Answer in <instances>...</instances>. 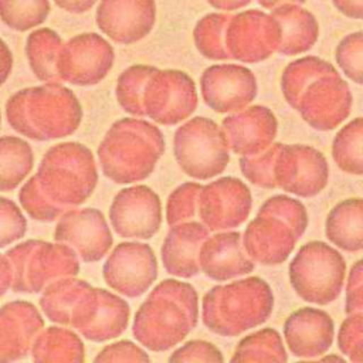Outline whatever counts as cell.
I'll return each mask as SVG.
<instances>
[{
  "label": "cell",
  "mask_w": 363,
  "mask_h": 363,
  "mask_svg": "<svg viewBox=\"0 0 363 363\" xmlns=\"http://www.w3.org/2000/svg\"><path fill=\"white\" fill-rule=\"evenodd\" d=\"M96 183L92 152L78 142L60 143L47 150L38 172L21 187L20 203L31 218L52 221L86 201Z\"/></svg>",
  "instance_id": "1"
},
{
  "label": "cell",
  "mask_w": 363,
  "mask_h": 363,
  "mask_svg": "<svg viewBox=\"0 0 363 363\" xmlns=\"http://www.w3.org/2000/svg\"><path fill=\"white\" fill-rule=\"evenodd\" d=\"M281 88L288 104L315 129L337 126L352 106L347 82L332 64L315 55L288 64L282 72Z\"/></svg>",
  "instance_id": "2"
},
{
  "label": "cell",
  "mask_w": 363,
  "mask_h": 363,
  "mask_svg": "<svg viewBox=\"0 0 363 363\" xmlns=\"http://www.w3.org/2000/svg\"><path fill=\"white\" fill-rule=\"evenodd\" d=\"M196 289L182 281L164 279L138 309L132 332L135 339L153 352L172 349L197 325Z\"/></svg>",
  "instance_id": "3"
},
{
  "label": "cell",
  "mask_w": 363,
  "mask_h": 363,
  "mask_svg": "<svg viewBox=\"0 0 363 363\" xmlns=\"http://www.w3.org/2000/svg\"><path fill=\"white\" fill-rule=\"evenodd\" d=\"M10 126L34 140H51L74 133L82 119L75 94L57 82L20 89L6 104Z\"/></svg>",
  "instance_id": "4"
},
{
  "label": "cell",
  "mask_w": 363,
  "mask_h": 363,
  "mask_svg": "<svg viewBox=\"0 0 363 363\" xmlns=\"http://www.w3.org/2000/svg\"><path fill=\"white\" fill-rule=\"evenodd\" d=\"M164 152L160 129L146 121L123 118L116 121L98 147L102 172L115 183L146 179Z\"/></svg>",
  "instance_id": "5"
},
{
  "label": "cell",
  "mask_w": 363,
  "mask_h": 363,
  "mask_svg": "<svg viewBox=\"0 0 363 363\" xmlns=\"http://www.w3.org/2000/svg\"><path fill=\"white\" fill-rule=\"evenodd\" d=\"M259 302H274L259 278L213 286L203 298V322L217 335L235 336L267 320L272 306H251Z\"/></svg>",
  "instance_id": "6"
},
{
  "label": "cell",
  "mask_w": 363,
  "mask_h": 363,
  "mask_svg": "<svg viewBox=\"0 0 363 363\" xmlns=\"http://www.w3.org/2000/svg\"><path fill=\"white\" fill-rule=\"evenodd\" d=\"M13 271L14 292L37 294L52 282L79 271L78 254L65 242L28 240L6 252Z\"/></svg>",
  "instance_id": "7"
},
{
  "label": "cell",
  "mask_w": 363,
  "mask_h": 363,
  "mask_svg": "<svg viewBox=\"0 0 363 363\" xmlns=\"http://www.w3.org/2000/svg\"><path fill=\"white\" fill-rule=\"evenodd\" d=\"M173 146L180 169L197 180L220 174L228 163L224 130L204 116H196L182 125L174 133Z\"/></svg>",
  "instance_id": "8"
},
{
  "label": "cell",
  "mask_w": 363,
  "mask_h": 363,
  "mask_svg": "<svg viewBox=\"0 0 363 363\" xmlns=\"http://www.w3.org/2000/svg\"><path fill=\"white\" fill-rule=\"evenodd\" d=\"M345 261L323 242L305 244L289 265L294 289L308 302L328 303L342 288Z\"/></svg>",
  "instance_id": "9"
},
{
  "label": "cell",
  "mask_w": 363,
  "mask_h": 363,
  "mask_svg": "<svg viewBox=\"0 0 363 363\" xmlns=\"http://www.w3.org/2000/svg\"><path fill=\"white\" fill-rule=\"evenodd\" d=\"M197 106L196 84L180 69L153 67L140 96V116L162 125H176L190 116Z\"/></svg>",
  "instance_id": "10"
},
{
  "label": "cell",
  "mask_w": 363,
  "mask_h": 363,
  "mask_svg": "<svg viewBox=\"0 0 363 363\" xmlns=\"http://www.w3.org/2000/svg\"><path fill=\"white\" fill-rule=\"evenodd\" d=\"M129 323V305L121 296L91 284L71 312L68 325L92 342L122 335Z\"/></svg>",
  "instance_id": "11"
},
{
  "label": "cell",
  "mask_w": 363,
  "mask_h": 363,
  "mask_svg": "<svg viewBox=\"0 0 363 363\" xmlns=\"http://www.w3.org/2000/svg\"><path fill=\"white\" fill-rule=\"evenodd\" d=\"M281 26L268 13L251 9L231 14L225 30L228 58L242 62H259L278 51Z\"/></svg>",
  "instance_id": "12"
},
{
  "label": "cell",
  "mask_w": 363,
  "mask_h": 363,
  "mask_svg": "<svg viewBox=\"0 0 363 363\" xmlns=\"http://www.w3.org/2000/svg\"><path fill=\"white\" fill-rule=\"evenodd\" d=\"M115 60L113 47L96 33H82L62 44L58 58L60 79L78 86L101 82Z\"/></svg>",
  "instance_id": "13"
},
{
  "label": "cell",
  "mask_w": 363,
  "mask_h": 363,
  "mask_svg": "<svg viewBox=\"0 0 363 363\" xmlns=\"http://www.w3.org/2000/svg\"><path fill=\"white\" fill-rule=\"evenodd\" d=\"M157 278V262L150 245L121 242L104 264V279L121 295L136 298Z\"/></svg>",
  "instance_id": "14"
},
{
  "label": "cell",
  "mask_w": 363,
  "mask_h": 363,
  "mask_svg": "<svg viewBox=\"0 0 363 363\" xmlns=\"http://www.w3.org/2000/svg\"><path fill=\"white\" fill-rule=\"evenodd\" d=\"M109 221L123 238L149 240L162 224L160 199L143 184L123 189L112 200Z\"/></svg>",
  "instance_id": "15"
},
{
  "label": "cell",
  "mask_w": 363,
  "mask_h": 363,
  "mask_svg": "<svg viewBox=\"0 0 363 363\" xmlns=\"http://www.w3.org/2000/svg\"><path fill=\"white\" fill-rule=\"evenodd\" d=\"M251 210V194L235 177H223L201 186L197 196V214L208 230L240 225Z\"/></svg>",
  "instance_id": "16"
},
{
  "label": "cell",
  "mask_w": 363,
  "mask_h": 363,
  "mask_svg": "<svg viewBox=\"0 0 363 363\" xmlns=\"http://www.w3.org/2000/svg\"><path fill=\"white\" fill-rule=\"evenodd\" d=\"M201 96L216 112L231 113L248 105L257 96V79L242 65H211L200 78Z\"/></svg>",
  "instance_id": "17"
},
{
  "label": "cell",
  "mask_w": 363,
  "mask_h": 363,
  "mask_svg": "<svg viewBox=\"0 0 363 363\" xmlns=\"http://www.w3.org/2000/svg\"><path fill=\"white\" fill-rule=\"evenodd\" d=\"M95 21L112 41L129 45L145 38L155 27V0H101Z\"/></svg>",
  "instance_id": "18"
},
{
  "label": "cell",
  "mask_w": 363,
  "mask_h": 363,
  "mask_svg": "<svg viewBox=\"0 0 363 363\" xmlns=\"http://www.w3.org/2000/svg\"><path fill=\"white\" fill-rule=\"evenodd\" d=\"M54 238L68 244L85 262L99 261L112 245L105 216L92 207L65 213L55 227Z\"/></svg>",
  "instance_id": "19"
},
{
  "label": "cell",
  "mask_w": 363,
  "mask_h": 363,
  "mask_svg": "<svg viewBox=\"0 0 363 363\" xmlns=\"http://www.w3.org/2000/svg\"><path fill=\"white\" fill-rule=\"evenodd\" d=\"M44 326L38 309L27 301H14L0 308V360L24 357Z\"/></svg>",
  "instance_id": "20"
},
{
  "label": "cell",
  "mask_w": 363,
  "mask_h": 363,
  "mask_svg": "<svg viewBox=\"0 0 363 363\" xmlns=\"http://www.w3.org/2000/svg\"><path fill=\"white\" fill-rule=\"evenodd\" d=\"M207 235L208 228L196 221L172 225L162 245L164 269L182 278H190L199 274V254Z\"/></svg>",
  "instance_id": "21"
},
{
  "label": "cell",
  "mask_w": 363,
  "mask_h": 363,
  "mask_svg": "<svg viewBox=\"0 0 363 363\" xmlns=\"http://www.w3.org/2000/svg\"><path fill=\"white\" fill-rule=\"evenodd\" d=\"M240 238V233H225L206 238L199 254L200 271L216 281H225L251 272L254 264L244 257Z\"/></svg>",
  "instance_id": "22"
},
{
  "label": "cell",
  "mask_w": 363,
  "mask_h": 363,
  "mask_svg": "<svg viewBox=\"0 0 363 363\" xmlns=\"http://www.w3.org/2000/svg\"><path fill=\"white\" fill-rule=\"evenodd\" d=\"M271 16L281 26L279 54L296 55L313 47L319 37L315 16L299 4H284L271 10Z\"/></svg>",
  "instance_id": "23"
},
{
  "label": "cell",
  "mask_w": 363,
  "mask_h": 363,
  "mask_svg": "<svg viewBox=\"0 0 363 363\" xmlns=\"http://www.w3.org/2000/svg\"><path fill=\"white\" fill-rule=\"evenodd\" d=\"M60 34L51 28L33 31L26 41V54L34 75L45 82L60 81L58 58L62 48Z\"/></svg>",
  "instance_id": "24"
},
{
  "label": "cell",
  "mask_w": 363,
  "mask_h": 363,
  "mask_svg": "<svg viewBox=\"0 0 363 363\" xmlns=\"http://www.w3.org/2000/svg\"><path fill=\"white\" fill-rule=\"evenodd\" d=\"M326 223L342 224V228L326 230V235L346 251L363 248V200L349 199L339 203L328 216Z\"/></svg>",
  "instance_id": "25"
},
{
  "label": "cell",
  "mask_w": 363,
  "mask_h": 363,
  "mask_svg": "<svg viewBox=\"0 0 363 363\" xmlns=\"http://www.w3.org/2000/svg\"><path fill=\"white\" fill-rule=\"evenodd\" d=\"M31 146L17 136L0 138V191L14 190L31 172Z\"/></svg>",
  "instance_id": "26"
},
{
  "label": "cell",
  "mask_w": 363,
  "mask_h": 363,
  "mask_svg": "<svg viewBox=\"0 0 363 363\" xmlns=\"http://www.w3.org/2000/svg\"><path fill=\"white\" fill-rule=\"evenodd\" d=\"M33 359L40 360H57V362H82L84 360V343L69 329L48 328L40 332L35 337L31 349Z\"/></svg>",
  "instance_id": "27"
},
{
  "label": "cell",
  "mask_w": 363,
  "mask_h": 363,
  "mask_svg": "<svg viewBox=\"0 0 363 363\" xmlns=\"http://www.w3.org/2000/svg\"><path fill=\"white\" fill-rule=\"evenodd\" d=\"M230 13H210L200 18L194 27L193 38L196 48L208 60H227L225 30Z\"/></svg>",
  "instance_id": "28"
},
{
  "label": "cell",
  "mask_w": 363,
  "mask_h": 363,
  "mask_svg": "<svg viewBox=\"0 0 363 363\" xmlns=\"http://www.w3.org/2000/svg\"><path fill=\"white\" fill-rule=\"evenodd\" d=\"M333 157L345 172L363 174V118L352 121L336 135Z\"/></svg>",
  "instance_id": "29"
},
{
  "label": "cell",
  "mask_w": 363,
  "mask_h": 363,
  "mask_svg": "<svg viewBox=\"0 0 363 363\" xmlns=\"http://www.w3.org/2000/svg\"><path fill=\"white\" fill-rule=\"evenodd\" d=\"M50 11V0H0V18L16 31H28L40 26Z\"/></svg>",
  "instance_id": "30"
},
{
  "label": "cell",
  "mask_w": 363,
  "mask_h": 363,
  "mask_svg": "<svg viewBox=\"0 0 363 363\" xmlns=\"http://www.w3.org/2000/svg\"><path fill=\"white\" fill-rule=\"evenodd\" d=\"M152 65H132L126 68L116 82L118 104L130 115L140 116V96Z\"/></svg>",
  "instance_id": "31"
},
{
  "label": "cell",
  "mask_w": 363,
  "mask_h": 363,
  "mask_svg": "<svg viewBox=\"0 0 363 363\" xmlns=\"http://www.w3.org/2000/svg\"><path fill=\"white\" fill-rule=\"evenodd\" d=\"M335 58L349 79L363 84V31L345 35L336 47Z\"/></svg>",
  "instance_id": "32"
},
{
  "label": "cell",
  "mask_w": 363,
  "mask_h": 363,
  "mask_svg": "<svg viewBox=\"0 0 363 363\" xmlns=\"http://www.w3.org/2000/svg\"><path fill=\"white\" fill-rule=\"evenodd\" d=\"M201 184L184 183L172 191L166 206V221L169 225L189 221L197 214V196Z\"/></svg>",
  "instance_id": "33"
},
{
  "label": "cell",
  "mask_w": 363,
  "mask_h": 363,
  "mask_svg": "<svg viewBox=\"0 0 363 363\" xmlns=\"http://www.w3.org/2000/svg\"><path fill=\"white\" fill-rule=\"evenodd\" d=\"M27 221L14 201L0 197V248L26 234Z\"/></svg>",
  "instance_id": "34"
},
{
  "label": "cell",
  "mask_w": 363,
  "mask_h": 363,
  "mask_svg": "<svg viewBox=\"0 0 363 363\" xmlns=\"http://www.w3.org/2000/svg\"><path fill=\"white\" fill-rule=\"evenodd\" d=\"M220 350L203 340H191L172 353L169 362H223Z\"/></svg>",
  "instance_id": "35"
},
{
  "label": "cell",
  "mask_w": 363,
  "mask_h": 363,
  "mask_svg": "<svg viewBox=\"0 0 363 363\" xmlns=\"http://www.w3.org/2000/svg\"><path fill=\"white\" fill-rule=\"evenodd\" d=\"M150 357L130 340H121L108 345L95 356L94 362H149Z\"/></svg>",
  "instance_id": "36"
},
{
  "label": "cell",
  "mask_w": 363,
  "mask_h": 363,
  "mask_svg": "<svg viewBox=\"0 0 363 363\" xmlns=\"http://www.w3.org/2000/svg\"><path fill=\"white\" fill-rule=\"evenodd\" d=\"M332 3L343 16L363 20V0H332Z\"/></svg>",
  "instance_id": "37"
},
{
  "label": "cell",
  "mask_w": 363,
  "mask_h": 363,
  "mask_svg": "<svg viewBox=\"0 0 363 363\" xmlns=\"http://www.w3.org/2000/svg\"><path fill=\"white\" fill-rule=\"evenodd\" d=\"M13 68V54L9 45L0 38V86L7 81Z\"/></svg>",
  "instance_id": "38"
},
{
  "label": "cell",
  "mask_w": 363,
  "mask_h": 363,
  "mask_svg": "<svg viewBox=\"0 0 363 363\" xmlns=\"http://www.w3.org/2000/svg\"><path fill=\"white\" fill-rule=\"evenodd\" d=\"M54 3L68 13L81 14L91 10L95 6L96 0H54Z\"/></svg>",
  "instance_id": "39"
},
{
  "label": "cell",
  "mask_w": 363,
  "mask_h": 363,
  "mask_svg": "<svg viewBox=\"0 0 363 363\" xmlns=\"http://www.w3.org/2000/svg\"><path fill=\"white\" fill-rule=\"evenodd\" d=\"M13 282V271L9 258L6 254H0V298L3 294L11 286Z\"/></svg>",
  "instance_id": "40"
},
{
  "label": "cell",
  "mask_w": 363,
  "mask_h": 363,
  "mask_svg": "<svg viewBox=\"0 0 363 363\" xmlns=\"http://www.w3.org/2000/svg\"><path fill=\"white\" fill-rule=\"evenodd\" d=\"M252 0H207V3L221 11H235L248 6Z\"/></svg>",
  "instance_id": "41"
},
{
  "label": "cell",
  "mask_w": 363,
  "mask_h": 363,
  "mask_svg": "<svg viewBox=\"0 0 363 363\" xmlns=\"http://www.w3.org/2000/svg\"><path fill=\"white\" fill-rule=\"evenodd\" d=\"M306 0H258L259 6L264 7V9H268V10L277 9V7L284 6V4H302Z\"/></svg>",
  "instance_id": "42"
},
{
  "label": "cell",
  "mask_w": 363,
  "mask_h": 363,
  "mask_svg": "<svg viewBox=\"0 0 363 363\" xmlns=\"http://www.w3.org/2000/svg\"><path fill=\"white\" fill-rule=\"evenodd\" d=\"M0 123H1V116H0Z\"/></svg>",
  "instance_id": "43"
}]
</instances>
